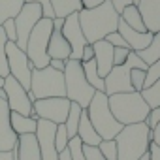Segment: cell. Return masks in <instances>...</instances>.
Listing matches in <instances>:
<instances>
[{"mask_svg":"<svg viewBox=\"0 0 160 160\" xmlns=\"http://www.w3.org/2000/svg\"><path fill=\"white\" fill-rule=\"evenodd\" d=\"M85 111H87V117H89L92 128L96 130V134L102 139H115V136L121 132L122 124L117 122V119L113 117L109 104H108V96L104 92H94V96Z\"/></svg>","mask_w":160,"mask_h":160,"instance_id":"obj_6","label":"cell"},{"mask_svg":"<svg viewBox=\"0 0 160 160\" xmlns=\"http://www.w3.org/2000/svg\"><path fill=\"white\" fill-rule=\"evenodd\" d=\"M2 27V30H4V34H6V38H8V42H17V32H15V23H13V19H8L6 23H2L0 25Z\"/></svg>","mask_w":160,"mask_h":160,"instance_id":"obj_38","label":"cell"},{"mask_svg":"<svg viewBox=\"0 0 160 160\" xmlns=\"http://www.w3.org/2000/svg\"><path fill=\"white\" fill-rule=\"evenodd\" d=\"M2 91L6 92V102L12 113H19L25 117H32V102L28 98V91H25L12 75L4 79Z\"/></svg>","mask_w":160,"mask_h":160,"instance_id":"obj_12","label":"cell"},{"mask_svg":"<svg viewBox=\"0 0 160 160\" xmlns=\"http://www.w3.org/2000/svg\"><path fill=\"white\" fill-rule=\"evenodd\" d=\"M134 68H139V70H145L147 72L149 66L138 57V53L130 51L126 62L121 64V66H113L111 72L104 77V85H106L104 94L106 96H111V94H121V92H134L132 83H130V72Z\"/></svg>","mask_w":160,"mask_h":160,"instance_id":"obj_8","label":"cell"},{"mask_svg":"<svg viewBox=\"0 0 160 160\" xmlns=\"http://www.w3.org/2000/svg\"><path fill=\"white\" fill-rule=\"evenodd\" d=\"M151 132H152V143L160 147V122H158V124H156Z\"/></svg>","mask_w":160,"mask_h":160,"instance_id":"obj_46","label":"cell"},{"mask_svg":"<svg viewBox=\"0 0 160 160\" xmlns=\"http://www.w3.org/2000/svg\"><path fill=\"white\" fill-rule=\"evenodd\" d=\"M6 57H8L10 75L25 91H28L30 89V75H32L34 66L30 64L27 53L23 49H19L13 42H6Z\"/></svg>","mask_w":160,"mask_h":160,"instance_id":"obj_9","label":"cell"},{"mask_svg":"<svg viewBox=\"0 0 160 160\" xmlns=\"http://www.w3.org/2000/svg\"><path fill=\"white\" fill-rule=\"evenodd\" d=\"M28 4H38L42 8V13L45 19H55V13H53V8H51V0H25Z\"/></svg>","mask_w":160,"mask_h":160,"instance_id":"obj_36","label":"cell"},{"mask_svg":"<svg viewBox=\"0 0 160 160\" xmlns=\"http://www.w3.org/2000/svg\"><path fill=\"white\" fill-rule=\"evenodd\" d=\"M143 19V25L149 32H160V0H139L136 6Z\"/></svg>","mask_w":160,"mask_h":160,"instance_id":"obj_17","label":"cell"},{"mask_svg":"<svg viewBox=\"0 0 160 160\" xmlns=\"http://www.w3.org/2000/svg\"><path fill=\"white\" fill-rule=\"evenodd\" d=\"M130 83H132V89L136 92H141L143 87H145V70H139V68H134L130 72Z\"/></svg>","mask_w":160,"mask_h":160,"instance_id":"obj_34","label":"cell"},{"mask_svg":"<svg viewBox=\"0 0 160 160\" xmlns=\"http://www.w3.org/2000/svg\"><path fill=\"white\" fill-rule=\"evenodd\" d=\"M10 124H12V130L15 132V136H27V134H34L36 132V124H38V119L34 117H25V115H19V113H10Z\"/></svg>","mask_w":160,"mask_h":160,"instance_id":"obj_22","label":"cell"},{"mask_svg":"<svg viewBox=\"0 0 160 160\" xmlns=\"http://www.w3.org/2000/svg\"><path fill=\"white\" fill-rule=\"evenodd\" d=\"M77 138L81 139L83 145H91V147H98V143L102 141V138L96 134V130L92 128L89 117H87V111L83 109L81 113V119H79V126H77Z\"/></svg>","mask_w":160,"mask_h":160,"instance_id":"obj_21","label":"cell"},{"mask_svg":"<svg viewBox=\"0 0 160 160\" xmlns=\"http://www.w3.org/2000/svg\"><path fill=\"white\" fill-rule=\"evenodd\" d=\"M117 32L124 38L128 49L134 51V53L143 51V49L151 43V40H152V32H136L134 28H130V27H128L124 21H121V19H119V25H117Z\"/></svg>","mask_w":160,"mask_h":160,"instance_id":"obj_16","label":"cell"},{"mask_svg":"<svg viewBox=\"0 0 160 160\" xmlns=\"http://www.w3.org/2000/svg\"><path fill=\"white\" fill-rule=\"evenodd\" d=\"M0 160H15L13 151H12V152H0Z\"/></svg>","mask_w":160,"mask_h":160,"instance_id":"obj_47","label":"cell"},{"mask_svg":"<svg viewBox=\"0 0 160 160\" xmlns=\"http://www.w3.org/2000/svg\"><path fill=\"white\" fill-rule=\"evenodd\" d=\"M77 17H79V27L83 30V36L91 45L104 40L108 34L117 32V25L121 19V15L115 12L109 0H106L104 4L92 10H81L77 13Z\"/></svg>","mask_w":160,"mask_h":160,"instance_id":"obj_1","label":"cell"},{"mask_svg":"<svg viewBox=\"0 0 160 160\" xmlns=\"http://www.w3.org/2000/svg\"><path fill=\"white\" fill-rule=\"evenodd\" d=\"M72 49L66 42V38L62 36V32L58 28H53L51 38H49V45H47V57L49 58H57V60H70Z\"/></svg>","mask_w":160,"mask_h":160,"instance_id":"obj_20","label":"cell"},{"mask_svg":"<svg viewBox=\"0 0 160 160\" xmlns=\"http://www.w3.org/2000/svg\"><path fill=\"white\" fill-rule=\"evenodd\" d=\"M55 132H57V124L55 122L38 119L34 136L38 139L42 160H58V152L55 149Z\"/></svg>","mask_w":160,"mask_h":160,"instance_id":"obj_14","label":"cell"},{"mask_svg":"<svg viewBox=\"0 0 160 160\" xmlns=\"http://www.w3.org/2000/svg\"><path fill=\"white\" fill-rule=\"evenodd\" d=\"M42 17H43V13H42V8H40L38 4H28V2H25V6L21 8V12H19L17 17L13 19V23H15V32H17V42H15V45H17L19 49L25 51L27 40H28L32 28L36 27V23H38Z\"/></svg>","mask_w":160,"mask_h":160,"instance_id":"obj_11","label":"cell"},{"mask_svg":"<svg viewBox=\"0 0 160 160\" xmlns=\"http://www.w3.org/2000/svg\"><path fill=\"white\" fill-rule=\"evenodd\" d=\"M81 113H83V109L79 108L77 104H73V102L70 104V111H68V117H66V122H64L70 139L77 136V126H79V119H81Z\"/></svg>","mask_w":160,"mask_h":160,"instance_id":"obj_28","label":"cell"},{"mask_svg":"<svg viewBox=\"0 0 160 160\" xmlns=\"http://www.w3.org/2000/svg\"><path fill=\"white\" fill-rule=\"evenodd\" d=\"M108 104H109L113 117L122 126L145 122L149 117V111H151V108L143 100L141 92H136V91L134 92L111 94V96H108Z\"/></svg>","mask_w":160,"mask_h":160,"instance_id":"obj_3","label":"cell"},{"mask_svg":"<svg viewBox=\"0 0 160 160\" xmlns=\"http://www.w3.org/2000/svg\"><path fill=\"white\" fill-rule=\"evenodd\" d=\"M121 21H124L130 28H134L136 32H149L143 25V19L139 15V10L132 4V6H126L122 12H121Z\"/></svg>","mask_w":160,"mask_h":160,"instance_id":"obj_25","label":"cell"},{"mask_svg":"<svg viewBox=\"0 0 160 160\" xmlns=\"http://www.w3.org/2000/svg\"><path fill=\"white\" fill-rule=\"evenodd\" d=\"M13 154H15V160H42L36 136H34V134L19 136Z\"/></svg>","mask_w":160,"mask_h":160,"instance_id":"obj_19","label":"cell"},{"mask_svg":"<svg viewBox=\"0 0 160 160\" xmlns=\"http://www.w3.org/2000/svg\"><path fill=\"white\" fill-rule=\"evenodd\" d=\"M70 100L68 98H43L36 100L32 104V117L43 119L55 124H64L68 111H70Z\"/></svg>","mask_w":160,"mask_h":160,"instance_id":"obj_10","label":"cell"},{"mask_svg":"<svg viewBox=\"0 0 160 160\" xmlns=\"http://www.w3.org/2000/svg\"><path fill=\"white\" fill-rule=\"evenodd\" d=\"M132 4H134V6H138V4H139V0H132Z\"/></svg>","mask_w":160,"mask_h":160,"instance_id":"obj_51","label":"cell"},{"mask_svg":"<svg viewBox=\"0 0 160 160\" xmlns=\"http://www.w3.org/2000/svg\"><path fill=\"white\" fill-rule=\"evenodd\" d=\"M68 141H70V138H68L66 126L64 124H57V132H55V149H57V152L66 151Z\"/></svg>","mask_w":160,"mask_h":160,"instance_id":"obj_31","label":"cell"},{"mask_svg":"<svg viewBox=\"0 0 160 160\" xmlns=\"http://www.w3.org/2000/svg\"><path fill=\"white\" fill-rule=\"evenodd\" d=\"M23 6L25 0H0V25L8 19H15Z\"/></svg>","mask_w":160,"mask_h":160,"instance_id":"obj_27","label":"cell"},{"mask_svg":"<svg viewBox=\"0 0 160 160\" xmlns=\"http://www.w3.org/2000/svg\"><path fill=\"white\" fill-rule=\"evenodd\" d=\"M62 36L66 38L70 49H72V55H70V60H79L81 62V55H83V49L87 45V40L83 36V30L79 27V17L77 13L73 15H68L64 19V25H62Z\"/></svg>","mask_w":160,"mask_h":160,"instance_id":"obj_13","label":"cell"},{"mask_svg":"<svg viewBox=\"0 0 160 160\" xmlns=\"http://www.w3.org/2000/svg\"><path fill=\"white\" fill-rule=\"evenodd\" d=\"M58 160H72V158H70L68 149H66V151H62V152H58Z\"/></svg>","mask_w":160,"mask_h":160,"instance_id":"obj_48","label":"cell"},{"mask_svg":"<svg viewBox=\"0 0 160 160\" xmlns=\"http://www.w3.org/2000/svg\"><path fill=\"white\" fill-rule=\"evenodd\" d=\"M49 66H51L53 70H57V72H64V68H66V62H64V60L51 58V60H49Z\"/></svg>","mask_w":160,"mask_h":160,"instance_id":"obj_44","label":"cell"},{"mask_svg":"<svg viewBox=\"0 0 160 160\" xmlns=\"http://www.w3.org/2000/svg\"><path fill=\"white\" fill-rule=\"evenodd\" d=\"M156 79H160V58H158L156 62H152V64L147 68V72H145V87H143V89L151 87Z\"/></svg>","mask_w":160,"mask_h":160,"instance_id":"obj_35","label":"cell"},{"mask_svg":"<svg viewBox=\"0 0 160 160\" xmlns=\"http://www.w3.org/2000/svg\"><path fill=\"white\" fill-rule=\"evenodd\" d=\"M92 51H94V62L98 68V75L104 79L113 68V45H109L106 40H100L92 43Z\"/></svg>","mask_w":160,"mask_h":160,"instance_id":"obj_18","label":"cell"},{"mask_svg":"<svg viewBox=\"0 0 160 160\" xmlns=\"http://www.w3.org/2000/svg\"><path fill=\"white\" fill-rule=\"evenodd\" d=\"M106 0H81V4H83V10H92L100 4H104Z\"/></svg>","mask_w":160,"mask_h":160,"instance_id":"obj_43","label":"cell"},{"mask_svg":"<svg viewBox=\"0 0 160 160\" xmlns=\"http://www.w3.org/2000/svg\"><path fill=\"white\" fill-rule=\"evenodd\" d=\"M28 98L32 104L36 100H43V98H66L64 73L53 70L51 66L42 68V70L34 68L32 75H30Z\"/></svg>","mask_w":160,"mask_h":160,"instance_id":"obj_4","label":"cell"},{"mask_svg":"<svg viewBox=\"0 0 160 160\" xmlns=\"http://www.w3.org/2000/svg\"><path fill=\"white\" fill-rule=\"evenodd\" d=\"M128 55H130V49H126V47H113V66L124 64Z\"/></svg>","mask_w":160,"mask_h":160,"instance_id":"obj_37","label":"cell"},{"mask_svg":"<svg viewBox=\"0 0 160 160\" xmlns=\"http://www.w3.org/2000/svg\"><path fill=\"white\" fill-rule=\"evenodd\" d=\"M111 2V6L115 8V12L121 15V12L126 8V6H132V0H109Z\"/></svg>","mask_w":160,"mask_h":160,"instance_id":"obj_41","label":"cell"},{"mask_svg":"<svg viewBox=\"0 0 160 160\" xmlns=\"http://www.w3.org/2000/svg\"><path fill=\"white\" fill-rule=\"evenodd\" d=\"M62 73H64L66 98L70 102L77 104L81 109H87L96 91L87 83L81 62L79 60H66V68H64Z\"/></svg>","mask_w":160,"mask_h":160,"instance_id":"obj_5","label":"cell"},{"mask_svg":"<svg viewBox=\"0 0 160 160\" xmlns=\"http://www.w3.org/2000/svg\"><path fill=\"white\" fill-rule=\"evenodd\" d=\"M152 141V132L145 122L122 126L115 136L117 143V160H139L149 152Z\"/></svg>","mask_w":160,"mask_h":160,"instance_id":"obj_2","label":"cell"},{"mask_svg":"<svg viewBox=\"0 0 160 160\" xmlns=\"http://www.w3.org/2000/svg\"><path fill=\"white\" fill-rule=\"evenodd\" d=\"M98 149H100V152L104 154L106 160H117V143H115V139H102L98 143Z\"/></svg>","mask_w":160,"mask_h":160,"instance_id":"obj_32","label":"cell"},{"mask_svg":"<svg viewBox=\"0 0 160 160\" xmlns=\"http://www.w3.org/2000/svg\"><path fill=\"white\" fill-rule=\"evenodd\" d=\"M83 154H85V160H106L104 154L100 152L98 147H91V145H83Z\"/></svg>","mask_w":160,"mask_h":160,"instance_id":"obj_39","label":"cell"},{"mask_svg":"<svg viewBox=\"0 0 160 160\" xmlns=\"http://www.w3.org/2000/svg\"><path fill=\"white\" fill-rule=\"evenodd\" d=\"M51 8H53L55 17L66 19L68 15H73V13L81 12L83 4H81V0H51Z\"/></svg>","mask_w":160,"mask_h":160,"instance_id":"obj_23","label":"cell"},{"mask_svg":"<svg viewBox=\"0 0 160 160\" xmlns=\"http://www.w3.org/2000/svg\"><path fill=\"white\" fill-rule=\"evenodd\" d=\"M92 58H94L92 45H91V43H87V45H85V49H83V55H81V62H89V60H92Z\"/></svg>","mask_w":160,"mask_h":160,"instance_id":"obj_42","label":"cell"},{"mask_svg":"<svg viewBox=\"0 0 160 160\" xmlns=\"http://www.w3.org/2000/svg\"><path fill=\"white\" fill-rule=\"evenodd\" d=\"M139 160H151V156H149V152H147V154H143V156H141Z\"/></svg>","mask_w":160,"mask_h":160,"instance_id":"obj_49","label":"cell"},{"mask_svg":"<svg viewBox=\"0 0 160 160\" xmlns=\"http://www.w3.org/2000/svg\"><path fill=\"white\" fill-rule=\"evenodd\" d=\"M81 66H83V73H85L87 83H89L96 92H104V91H106V85H104V79L98 75V68H96L94 58L89 60V62H81Z\"/></svg>","mask_w":160,"mask_h":160,"instance_id":"obj_24","label":"cell"},{"mask_svg":"<svg viewBox=\"0 0 160 160\" xmlns=\"http://www.w3.org/2000/svg\"><path fill=\"white\" fill-rule=\"evenodd\" d=\"M66 149H68L72 160H85V154H83V143H81V139H79L77 136L72 138V139L68 141V147H66Z\"/></svg>","mask_w":160,"mask_h":160,"instance_id":"obj_33","label":"cell"},{"mask_svg":"<svg viewBox=\"0 0 160 160\" xmlns=\"http://www.w3.org/2000/svg\"><path fill=\"white\" fill-rule=\"evenodd\" d=\"M4 87V77H0V89Z\"/></svg>","mask_w":160,"mask_h":160,"instance_id":"obj_50","label":"cell"},{"mask_svg":"<svg viewBox=\"0 0 160 160\" xmlns=\"http://www.w3.org/2000/svg\"><path fill=\"white\" fill-rule=\"evenodd\" d=\"M141 96H143V100L147 102V106H149L151 109H152V108H158V106H160V79H156L151 87L143 89V91H141Z\"/></svg>","mask_w":160,"mask_h":160,"instance_id":"obj_29","label":"cell"},{"mask_svg":"<svg viewBox=\"0 0 160 160\" xmlns=\"http://www.w3.org/2000/svg\"><path fill=\"white\" fill-rule=\"evenodd\" d=\"M138 57H139L147 66H151L152 62H156V60L160 58V32L152 34L151 43H149L143 51H139V53H138Z\"/></svg>","mask_w":160,"mask_h":160,"instance_id":"obj_26","label":"cell"},{"mask_svg":"<svg viewBox=\"0 0 160 160\" xmlns=\"http://www.w3.org/2000/svg\"><path fill=\"white\" fill-rule=\"evenodd\" d=\"M149 156H151V160H160V147L154 145L152 141H151V147H149Z\"/></svg>","mask_w":160,"mask_h":160,"instance_id":"obj_45","label":"cell"},{"mask_svg":"<svg viewBox=\"0 0 160 160\" xmlns=\"http://www.w3.org/2000/svg\"><path fill=\"white\" fill-rule=\"evenodd\" d=\"M104 40H106L109 45H113V47H126V49H128V45H126L124 38H122L119 32H111V34H108Z\"/></svg>","mask_w":160,"mask_h":160,"instance_id":"obj_40","label":"cell"},{"mask_svg":"<svg viewBox=\"0 0 160 160\" xmlns=\"http://www.w3.org/2000/svg\"><path fill=\"white\" fill-rule=\"evenodd\" d=\"M6 34L2 30V27H0V77H8L10 75V68H8V57H6Z\"/></svg>","mask_w":160,"mask_h":160,"instance_id":"obj_30","label":"cell"},{"mask_svg":"<svg viewBox=\"0 0 160 160\" xmlns=\"http://www.w3.org/2000/svg\"><path fill=\"white\" fill-rule=\"evenodd\" d=\"M51 32H53V19H45L42 17L36 27L32 28L28 40H27V47H25V53L30 60V64L36 68V70H42V68H47L49 66V57H47V45H49V38H51Z\"/></svg>","mask_w":160,"mask_h":160,"instance_id":"obj_7","label":"cell"},{"mask_svg":"<svg viewBox=\"0 0 160 160\" xmlns=\"http://www.w3.org/2000/svg\"><path fill=\"white\" fill-rule=\"evenodd\" d=\"M10 108L6 98H0V152H12L17 145V136L10 124Z\"/></svg>","mask_w":160,"mask_h":160,"instance_id":"obj_15","label":"cell"}]
</instances>
